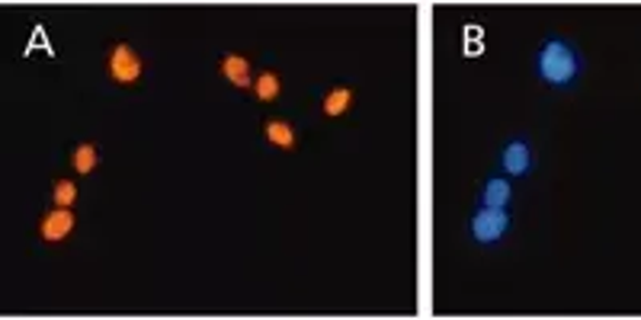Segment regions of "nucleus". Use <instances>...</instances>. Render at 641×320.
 Wrapping results in <instances>:
<instances>
[{"instance_id": "39448f33", "label": "nucleus", "mask_w": 641, "mask_h": 320, "mask_svg": "<svg viewBox=\"0 0 641 320\" xmlns=\"http://www.w3.org/2000/svg\"><path fill=\"white\" fill-rule=\"evenodd\" d=\"M78 224H81V218H78L74 209L49 206L46 212L39 214V221H36V238H39L42 247H61V243H68V240L74 238Z\"/></svg>"}, {"instance_id": "f03ea898", "label": "nucleus", "mask_w": 641, "mask_h": 320, "mask_svg": "<svg viewBox=\"0 0 641 320\" xmlns=\"http://www.w3.org/2000/svg\"><path fill=\"white\" fill-rule=\"evenodd\" d=\"M148 74L144 54L129 39H112L103 49V80L116 90H139Z\"/></svg>"}, {"instance_id": "f8f14e48", "label": "nucleus", "mask_w": 641, "mask_h": 320, "mask_svg": "<svg viewBox=\"0 0 641 320\" xmlns=\"http://www.w3.org/2000/svg\"><path fill=\"white\" fill-rule=\"evenodd\" d=\"M49 202H52V206H64V209H78V202H81V183H78V177H58V180H52Z\"/></svg>"}, {"instance_id": "f257e3e1", "label": "nucleus", "mask_w": 641, "mask_h": 320, "mask_svg": "<svg viewBox=\"0 0 641 320\" xmlns=\"http://www.w3.org/2000/svg\"><path fill=\"white\" fill-rule=\"evenodd\" d=\"M532 78L552 93H574L587 78V58L564 32H545L532 52Z\"/></svg>"}, {"instance_id": "9d476101", "label": "nucleus", "mask_w": 641, "mask_h": 320, "mask_svg": "<svg viewBox=\"0 0 641 320\" xmlns=\"http://www.w3.org/2000/svg\"><path fill=\"white\" fill-rule=\"evenodd\" d=\"M282 93H286V78H282V71H279L277 64H263V68H257V78H253L251 87V97L257 107H277L279 100H282Z\"/></svg>"}, {"instance_id": "7ed1b4c3", "label": "nucleus", "mask_w": 641, "mask_h": 320, "mask_svg": "<svg viewBox=\"0 0 641 320\" xmlns=\"http://www.w3.org/2000/svg\"><path fill=\"white\" fill-rule=\"evenodd\" d=\"M465 234L474 247L494 250L513 234V212L510 209H491V206H474L465 221Z\"/></svg>"}, {"instance_id": "1a4fd4ad", "label": "nucleus", "mask_w": 641, "mask_h": 320, "mask_svg": "<svg viewBox=\"0 0 641 320\" xmlns=\"http://www.w3.org/2000/svg\"><path fill=\"white\" fill-rule=\"evenodd\" d=\"M517 202V187L510 177H503L501 170L488 173L481 183H478V192H474V206H491V209H513Z\"/></svg>"}, {"instance_id": "6e6552de", "label": "nucleus", "mask_w": 641, "mask_h": 320, "mask_svg": "<svg viewBox=\"0 0 641 320\" xmlns=\"http://www.w3.org/2000/svg\"><path fill=\"white\" fill-rule=\"evenodd\" d=\"M260 138H263L273 151H279V154H296V151H299V141H302L299 126H296L292 119H286V116H277V112L263 116Z\"/></svg>"}, {"instance_id": "0eeeda50", "label": "nucleus", "mask_w": 641, "mask_h": 320, "mask_svg": "<svg viewBox=\"0 0 641 320\" xmlns=\"http://www.w3.org/2000/svg\"><path fill=\"white\" fill-rule=\"evenodd\" d=\"M216 71H219V78H222L231 90H238V93H251L253 78H257V64H253L251 54L222 52L219 54V61H216Z\"/></svg>"}, {"instance_id": "9b49d317", "label": "nucleus", "mask_w": 641, "mask_h": 320, "mask_svg": "<svg viewBox=\"0 0 641 320\" xmlns=\"http://www.w3.org/2000/svg\"><path fill=\"white\" fill-rule=\"evenodd\" d=\"M97 167H100V144L93 138H81V141H74L68 148V170H71V177L84 180L90 173H97Z\"/></svg>"}, {"instance_id": "423d86ee", "label": "nucleus", "mask_w": 641, "mask_h": 320, "mask_svg": "<svg viewBox=\"0 0 641 320\" xmlns=\"http://www.w3.org/2000/svg\"><path fill=\"white\" fill-rule=\"evenodd\" d=\"M357 107V87L350 83V80H334L331 87H324L321 93H318V112H321V119H328V122H340V119H347L350 112Z\"/></svg>"}, {"instance_id": "20e7f679", "label": "nucleus", "mask_w": 641, "mask_h": 320, "mask_svg": "<svg viewBox=\"0 0 641 320\" xmlns=\"http://www.w3.org/2000/svg\"><path fill=\"white\" fill-rule=\"evenodd\" d=\"M535 144H532L530 134H510L498 148V170L503 177H510L513 183L517 180H530L535 173Z\"/></svg>"}]
</instances>
